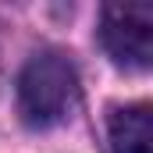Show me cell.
Masks as SVG:
<instances>
[{
    "instance_id": "obj_1",
    "label": "cell",
    "mask_w": 153,
    "mask_h": 153,
    "mask_svg": "<svg viewBox=\"0 0 153 153\" xmlns=\"http://www.w3.org/2000/svg\"><path fill=\"white\" fill-rule=\"evenodd\" d=\"M78 71L64 53H36L18 75V114L29 128L64 125L78 107Z\"/></svg>"
},
{
    "instance_id": "obj_2",
    "label": "cell",
    "mask_w": 153,
    "mask_h": 153,
    "mask_svg": "<svg viewBox=\"0 0 153 153\" xmlns=\"http://www.w3.org/2000/svg\"><path fill=\"white\" fill-rule=\"evenodd\" d=\"M100 43L117 68L146 71L153 61V7L107 4L100 11Z\"/></svg>"
},
{
    "instance_id": "obj_3",
    "label": "cell",
    "mask_w": 153,
    "mask_h": 153,
    "mask_svg": "<svg viewBox=\"0 0 153 153\" xmlns=\"http://www.w3.org/2000/svg\"><path fill=\"white\" fill-rule=\"evenodd\" d=\"M111 153H153V114L146 103L111 107L107 114Z\"/></svg>"
}]
</instances>
